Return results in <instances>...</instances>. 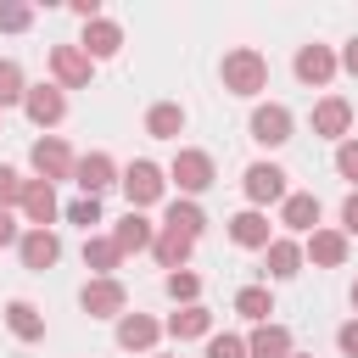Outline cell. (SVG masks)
Instances as JSON below:
<instances>
[{"label": "cell", "mask_w": 358, "mask_h": 358, "mask_svg": "<svg viewBox=\"0 0 358 358\" xmlns=\"http://www.w3.org/2000/svg\"><path fill=\"white\" fill-rule=\"evenodd\" d=\"M218 78H224V90H229V95H257V90L268 84V62H263V50H252V45H235V50L224 56Z\"/></svg>", "instance_id": "6da1fadb"}, {"label": "cell", "mask_w": 358, "mask_h": 358, "mask_svg": "<svg viewBox=\"0 0 358 358\" xmlns=\"http://www.w3.org/2000/svg\"><path fill=\"white\" fill-rule=\"evenodd\" d=\"M117 185H123V196H129V207H134V213H145V207H157V201H162V190H168V179H162V168H157V162H145V157H140V162H129Z\"/></svg>", "instance_id": "7a4b0ae2"}, {"label": "cell", "mask_w": 358, "mask_h": 358, "mask_svg": "<svg viewBox=\"0 0 358 358\" xmlns=\"http://www.w3.org/2000/svg\"><path fill=\"white\" fill-rule=\"evenodd\" d=\"M78 308H84L90 319H123L129 291H123V280H117V274H112V280H90V285L78 291Z\"/></svg>", "instance_id": "3957f363"}, {"label": "cell", "mask_w": 358, "mask_h": 358, "mask_svg": "<svg viewBox=\"0 0 358 358\" xmlns=\"http://www.w3.org/2000/svg\"><path fill=\"white\" fill-rule=\"evenodd\" d=\"M168 179H173L185 196H201V190L213 185V157L185 145V151H173V162H168Z\"/></svg>", "instance_id": "277c9868"}, {"label": "cell", "mask_w": 358, "mask_h": 358, "mask_svg": "<svg viewBox=\"0 0 358 358\" xmlns=\"http://www.w3.org/2000/svg\"><path fill=\"white\" fill-rule=\"evenodd\" d=\"M241 190H246L252 207H268V201H285V196H291V190H285V168H274V162H252V168L241 173Z\"/></svg>", "instance_id": "5b68a950"}, {"label": "cell", "mask_w": 358, "mask_h": 358, "mask_svg": "<svg viewBox=\"0 0 358 358\" xmlns=\"http://www.w3.org/2000/svg\"><path fill=\"white\" fill-rule=\"evenodd\" d=\"M28 162H34V173L45 179V185H56V179H73V151L56 140V134H45V140H34V151H28Z\"/></svg>", "instance_id": "8992f818"}, {"label": "cell", "mask_w": 358, "mask_h": 358, "mask_svg": "<svg viewBox=\"0 0 358 358\" xmlns=\"http://www.w3.org/2000/svg\"><path fill=\"white\" fill-rule=\"evenodd\" d=\"M117 179H123V173H117V162H112L106 151H90V157L73 162V185H78L84 196H95V201H101V190H112Z\"/></svg>", "instance_id": "52a82bcc"}, {"label": "cell", "mask_w": 358, "mask_h": 358, "mask_svg": "<svg viewBox=\"0 0 358 358\" xmlns=\"http://www.w3.org/2000/svg\"><path fill=\"white\" fill-rule=\"evenodd\" d=\"M246 129H252V140H257V145H268V151H274V145H285V140H291V112H285L280 101H263V106H252V123H246Z\"/></svg>", "instance_id": "ba28073f"}, {"label": "cell", "mask_w": 358, "mask_h": 358, "mask_svg": "<svg viewBox=\"0 0 358 358\" xmlns=\"http://www.w3.org/2000/svg\"><path fill=\"white\" fill-rule=\"evenodd\" d=\"M22 112H28L39 129H56V123L67 117V95H62V84H28V101H22Z\"/></svg>", "instance_id": "9c48e42d"}, {"label": "cell", "mask_w": 358, "mask_h": 358, "mask_svg": "<svg viewBox=\"0 0 358 358\" xmlns=\"http://www.w3.org/2000/svg\"><path fill=\"white\" fill-rule=\"evenodd\" d=\"M90 56L78 50V45H50V73H56V84L62 90H84L90 84Z\"/></svg>", "instance_id": "30bf717a"}, {"label": "cell", "mask_w": 358, "mask_h": 358, "mask_svg": "<svg viewBox=\"0 0 358 358\" xmlns=\"http://www.w3.org/2000/svg\"><path fill=\"white\" fill-rule=\"evenodd\" d=\"M336 67H341V56L330 45H296V78L302 84H330Z\"/></svg>", "instance_id": "8fae6325"}, {"label": "cell", "mask_w": 358, "mask_h": 358, "mask_svg": "<svg viewBox=\"0 0 358 358\" xmlns=\"http://www.w3.org/2000/svg\"><path fill=\"white\" fill-rule=\"evenodd\" d=\"M347 129H352V101H341V95H324L319 106H313V134H324V140H347Z\"/></svg>", "instance_id": "7c38bea8"}, {"label": "cell", "mask_w": 358, "mask_h": 358, "mask_svg": "<svg viewBox=\"0 0 358 358\" xmlns=\"http://www.w3.org/2000/svg\"><path fill=\"white\" fill-rule=\"evenodd\" d=\"M17 252H22V268L45 274V268H56V257H62V241H56V229H28V235L17 241Z\"/></svg>", "instance_id": "4fadbf2b"}, {"label": "cell", "mask_w": 358, "mask_h": 358, "mask_svg": "<svg viewBox=\"0 0 358 358\" xmlns=\"http://www.w3.org/2000/svg\"><path fill=\"white\" fill-rule=\"evenodd\" d=\"M78 50H84L90 62H106V56H117V50H123V28H117V22H106V17H95V22H84Z\"/></svg>", "instance_id": "5bb4252c"}, {"label": "cell", "mask_w": 358, "mask_h": 358, "mask_svg": "<svg viewBox=\"0 0 358 358\" xmlns=\"http://www.w3.org/2000/svg\"><path fill=\"white\" fill-rule=\"evenodd\" d=\"M157 336H162V324H157L151 313H123V319H117V347H123V352H151Z\"/></svg>", "instance_id": "9a60e30c"}, {"label": "cell", "mask_w": 358, "mask_h": 358, "mask_svg": "<svg viewBox=\"0 0 358 358\" xmlns=\"http://www.w3.org/2000/svg\"><path fill=\"white\" fill-rule=\"evenodd\" d=\"M229 241H235V246H246V252H268V241H274V235H268V218H263L257 207H246V213H235V218H229Z\"/></svg>", "instance_id": "2e32d148"}, {"label": "cell", "mask_w": 358, "mask_h": 358, "mask_svg": "<svg viewBox=\"0 0 358 358\" xmlns=\"http://www.w3.org/2000/svg\"><path fill=\"white\" fill-rule=\"evenodd\" d=\"M112 241H117V252L129 257V252H145V246H157V229H151V218H145V213H134V207H129V213L117 218Z\"/></svg>", "instance_id": "e0dca14e"}, {"label": "cell", "mask_w": 358, "mask_h": 358, "mask_svg": "<svg viewBox=\"0 0 358 358\" xmlns=\"http://www.w3.org/2000/svg\"><path fill=\"white\" fill-rule=\"evenodd\" d=\"M22 213H28V224H34V229H50V218L62 213V207H56V185L28 179V190H22Z\"/></svg>", "instance_id": "ac0fdd59"}, {"label": "cell", "mask_w": 358, "mask_h": 358, "mask_svg": "<svg viewBox=\"0 0 358 358\" xmlns=\"http://www.w3.org/2000/svg\"><path fill=\"white\" fill-rule=\"evenodd\" d=\"M280 224L296 229V235H313V229H319V196H308V190L285 196V201H280Z\"/></svg>", "instance_id": "d6986e66"}, {"label": "cell", "mask_w": 358, "mask_h": 358, "mask_svg": "<svg viewBox=\"0 0 358 358\" xmlns=\"http://www.w3.org/2000/svg\"><path fill=\"white\" fill-rule=\"evenodd\" d=\"M302 257H313L319 268H341L347 263V235L341 229H313L308 246H302Z\"/></svg>", "instance_id": "ffe728a7"}, {"label": "cell", "mask_w": 358, "mask_h": 358, "mask_svg": "<svg viewBox=\"0 0 358 358\" xmlns=\"http://www.w3.org/2000/svg\"><path fill=\"white\" fill-rule=\"evenodd\" d=\"M263 263H268V280H296L302 274V246L285 241V235H274L268 252H263Z\"/></svg>", "instance_id": "44dd1931"}, {"label": "cell", "mask_w": 358, "mask_h": 358, "mask_svg": "<svg viewBox=\"0 0 358 358\" xmlns=\"http://www.w3.org/2000/svg\"><path fill=\"white\" fill-rule=\"evenodd\" d=\"M6 324H11L17 341H45V313H39L34 302H22V296L6 302Z\"/></svg>", "instance_id": "7402d4cb"}, {"label": "cell", "mask_w": 358, "mask_h": 358, "mask_svg": "<svg viewBox=\"0 0 358 358\" xmlns=\"http://www.w3.org/2000/svg\"><path fill=\"white\" fill-rule=\"evenodd\" d=\"M246 352H252V358H291V330L268 319V324H257V330L246 336Z\"/></svg>", "instance_id": "603a6c76"}, {"label": "cell", "mask_w": 358, "mask_h": 358, "mask_svg": "<svg viewBox=\"0 0 358 358\" xmlns=\"http://www.w3.org/2000/svg\"><path fill=\"white\" fill-rule=\"evenodd\" d=\"M145 134H151V140H179V134H185V106H179V101H157V106L145 112Z\"/></svg>", "instance_id": "cb8c5ba5"}, {"label": "cell", "mask_w": 358, "mask_h": 358, "mask_svg": "<svg viewBox=\"0 0 358 358\" xmlns=\"http://www.w3.org/2000/svg\"><path fill=\"white\" fill-rule=\"evenodd\" d=\"M117 263H123V252H117L112 235H90V241H84V268H90L95 280H112Z\"/></svg>", "instance_id": "d4e9b609"}, {"label": "cell", "mask_w": 358, "mask_h": 358, "mask_svg": "<svg viewBox=\"0 0 358 358\" xmlns=\"http://www.w3.org/2000/svg\"><path fill=\"white\" fill-rule=\"evenodd\" d=\"M151 252H157V263L173 274V268H185V263H190L196 241H190V235H179V229H157V246H151Z\"/></svg>", "instance_id": "484cf974"}, {"label": "cell", "mask_w": 358, "mask_h": 358, "mask_svg": "<svg viewBox=\"0 0 358 358\" xmlns=\"http://www.w3.org/2000/svg\"><path fill=\"white\" fill-rule=\"evenodd\" d=\"M162 330H168L173 341H196V336H207V330H213V313H207L201 302H190V308H179V313H173Z\"/></svg>", "instance_id": "4316f807"}, {"label": "cell", "mask_w": 358, "mask_h": 358, "mask_svg": "<svg viewBox=\"0 0 358 358\" xmlns=\"http://www.w3.org/2000/svg\"><path fill=\"white\" fill-rule=\"evenodd\" d=\"M162 229H179V235H190V241H201V229H207V213L185 196V201H168V218H162Z\"/></svg>", "instance_id": "83f0119b"}, {"label": "cell", "mask_w": 358, "mask_h": 358, "mask_svg": "<svg viewBox=\"0 0 358 358\" xmlns=\"http://www.w3.org/2000/svg\"><path fill=\"white\" fill-rule=\"evenodd\" d=\"M235 313H241V319H252V324H268V313H274L268 285H241V291H235Z\"/></svg>", "instance_id": "f1b7e54d"}, {"label": "cell", "mask_w": 358, "mask_h": 358, "mask_svg": "<svg viewBox=\"0 0 358 358\" xmlns=\"http://www.w3.org/2000/svg\"><path fill=\"white\" fill-rule=\"evenodd\" d=\"M22 101H28V78H22V67L11 56H0V112L6 106H22Z\"/></svg>", "instance_id": "f546056e"}, {"label": "cell", "mask_w": 358, "mask_h": 358, "mask_svg": "<svg viewBox=\"0 0 358 358\" xmlns=\"http://www.w3.org/2000/svg\"><path fill=\"white\" fill-rule=\"evenodd\" d=\"M168 296L190 308V302L201 296V274H190V268H173V274H168Z\"/></svg>", "instance_id": "4dcf8cb0"}, {"label": "cell", "mask_w": 358, "mask_h": 358, "mask_svg": "<svg viewBox=\"0 0 358 358\" xmlns=\"http://www.w3.org/2000/svg\"><path fill=\"white\" fill-rule=\"evenodd\" d=\"M22 190H28V179H22L17 168H0V207H6V213L22 207Z\"/></svg>", "instance_id": "1f68e13d"}, {"label": "cell", "mask_w": 358, "mask_h": 358, "mask_svg": "<svg viewBox=\"0 0 358 358\" xmlns=\"http://www.w3.org/2000/svg\"><path fill=\"white\" fill-rule=\"evenodd\" d=\"M28 22H34V6H17V0L0 6V34H22Z\"/></svg>", "instance_id": "d6a6232c"}, {"label": "cell", "mask_w": 358, "mask_h": 358, "mask_svg": "<svg viewBox=\"0 0 358 358\" xmlns=\"http://www.w3.org/2000/svg\"><path fill=\"white\" fill-rule=\"evenodd\" d=\"M67 224H84V229L101 224V201H95V196H78V201L67 207Z\"/></svg>", "instance_id": "836d02e7"}, {"label": "cell", "mask_w": 358, "mask_h": 358, "mask_svg": "<svg viewBox=\"0 0 358 358\" xmlns=\"http://www.w3.org/2000/svg\"><path fill=\"white\" fill-rule=\"evenodd\" d=\"M207 358H252V352H246L241 336H213V341H207Z\"/></svg>", "instance_id": "e575fe53"}, {"label": "cell", "mask_w": 358, "mask_h": 358, "mask_svg": "<svg viewBox=\"0 0 358 358\" xmlns=\"http://www.w3.org/2000/svg\"><path fill=\"white\" fill-rule=\"evenodd\" d=\"M336 173L341 179H358V140H341L336 145Z\"/></svg>", "instance_id": "d590c367"}, {"label": "cell", "mask_w": 358, "mask_h": 358, "mask_svg": "<svg viewBox=\"0 0 358 358\" xmlns=\"http://www.w3.org/2000/svg\"><path fill=\"white\" fill-rule=\"evenodd\" d=\"M336 347H341L347 358H358V319H347V324L336 330Z\"/></svg>", "instance_id": "8d00e7d4"}, {"label": "cell", "mask_w": 358, "mask_h": 358, "mask_svg": "<svg viewBox=\"0 0 358 358\" xmlns=\"http://www.w3.org/2000/svg\"><path fill=\"white\" fill-rule=\"evenodd\" d=\"M341 235H358V190L341 201Z\"/></svg>", "instance_id": "74e56055"}, {"label": "cell", "mask_w": 358, "mask_h": 358, "mask_svg": "<svg viewBox=\"0 0 358 358\" xmlns=\"http://www.w3.org/2000/svg\"><path fill=\"white\" fill-rule=\"evenodd\" d=\"M17 241H22V229H17V218L0 207V246H17Z\"/></svg>", "instance_id": "f35d334b"}, {"label": "cell", "mask_w": 358, "mask_h": 358, "mask_svg": "<svg viewBox=\"0 0 358 358\" xmlns=\"http://www.w3.org/2000/svg\"><path fill=\"white\" fill-rule=\"evenodd\" d=\"M341 67H347V73H352V78H358V34H352V39H347V45H341Z\"/></svg>", "instance_id": "ab89813d"}, {"label": "cell", "mask_w": 358, "mask_h": 358, "mask_svg": "<svg viewBox=\"0 0 358 358\" xmlns=\"http://www.w3.org/2000/svg\"><path fill=\"white\" fill-rule=\"evenodd\" d=\"M73 11H78L84 22H95V17H101V0H73Z\"/></svg>", "instance_id": "60d3db41"}, {"label": "cell", "mask_w": 358, "mask_h": 358, "mask_svg": "<svg viewBox=\"0 0 358 358\" xmlns=\"http://www.w3.org/2000/svg\"><path fill=\"white\" fill-rule=\"evenodd\" d=\"M352 308H358V280H352Z\"/></svg>", "instance_id": "b9f144b4"}, {"label": "cell", "mask_w": 358, "mask_h": 358, "mask_svg": "<svg viewBox=\"0 0 358 358\" xmlns=\"http://www.w3.org/2000/svg\"><path fill=\"white\" fill-rule=\"evenodd\" d=\"M291 358H313V352H291Z\"/></svg>", "instance_id": "7bdbcfd3"}]
</instances>
